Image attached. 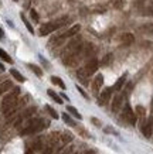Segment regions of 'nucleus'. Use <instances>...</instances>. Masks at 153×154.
I'll use <instances>...</instances> for the list:
<instances>
[{"instance_id": "1", "label": "nucleus", "mask_w": 153, "mask_h": 154, "mask_svg": "<svg viewBox=\"0 0 153 154\" xmlns=\"http://www.w3.org/2000/svg\"><path fill=\"white\" fill-rule=\"evenodd\" d=\"M20 89H14L13 92L5 95L3 99H2V112L5 113L6 116H13L14 113L19 110V107L21 106V102H17V98H19Z\"/></svg>"}, {"instance_id": "2", "label": "nucleus", "mask_w": 153, "mask_h": 154, "mask_svg": "<svg viewBox=\"0 0 153 154\" xmlns=\"http://www.w3.org/2000/svg\"><path fill=\"white\" fill-rule=\"evenodd\" d=\"M46 126H47V123L43 120V119H37V117H34V119H30V120H28L27 126L21 130V134H34V133L43 130Z\"/></svg>"}, {"instance_id": "3", "label": "nucleus", "mask_w": 153, "mask_h": 154, "mask_svg": "<svg viewBox=\"0 0 153 154\" xmlns=\"http://www.w3.org/2000/svg\"><path fill=\"white\" fill-rule=\"evenodd\" d=\"M67 21H68V17H61V19L56 20V21H50V23L41 24V27H40V35H48V34H51L53 31H56L57 28L62 27Z\"/></svg>"}, {"instance_id": "4", "label": "nucleus", "mask_w": 153, "mask_h": 154, "mask_svg": "<svg viewBox=\"0 0 153 154\" xmlns=\"http://www.w3.org/2000/svg\"><path fill=\"white\" fill-rule=\"evenodd\" d=\"M122 116H123V119H125L128 123H130V125H135V123H136V113L132 110V107H130L129 105H125L123 112H122Z\"/></svg>"}, {"instance_id": "5", "label": "nucleus", "mask_w": 153, "mask_h": 154, "mask_svg": "<svg viewBox=\"0 0 153 154\" xmlns=\"http://www.w3.org/2000/svg\"><path fill=\"white\" fill-rule=\"evenodd\" d=\"M97 69H98V60H95V58H91V60L87 61L85 68H84V72L87 74V76L95 74V72H97Z\"/></svg>"}, {"instance_id": "6", "label": "nucleus", "mask_w": 153, "mask_h": 154, "mask_svg": "<svg viewBox=\"0 0 153 154\" xmlns=\"http://www.w3.org/2000/svg\"><path fill=\"white\" fill-rule=\"evenodd\" d=\"M140 130L143 133L145 137H152V131H153V117H150L148 122H145L142 123V127H140Z\"/></svg>"}, {"instance_id": "7", "label": "nucleus", "mask_w": 153, "mask_h": 154, "mask_svg": "<svg viewBox=\"0 0 153 154\" xmlns=\"http://www.w3.org/2000/svg\"><path fill=\"white\" fill-rule=\"evenodd\" d=\"M112 91H113L112 88H107V89H104V91H102L101 95H99V105H105V103L109 100Z\"/></svg>"}, {"instance_id": "8", "label": "nucleus", "mask_w": 153, "mask_h": 154, "mask_svg": "<svg viewBox=\"0 0 153 154\" xmlns=\"http://www.w3.org/2000/svg\"><path fill=\"white\" fill-rule=\"evenodd\" d=\"M133 41H135V37L132 33H123L121 35V42L123 45H130Z\"/></svg>"}, {"instance_id": "9", "label": "nucleus", "mask_w": 153, "mask_h": 154, "mask_svg": "<svg viewBox=\"0 0 153 154\" xmlns=\"http://www.w3.org/2000/svg\"><path fill=\"white\" fill-rule=\"evenodd\" d=\"M79 30H81V26H79V24H75V26H72V27L68 30V31H65V33L62 34V37H64V38L74 37V35H77V34H78Z\"/></svg>"}, {"instance_id": "10", "label": "nucleus", "mask_w": 153, "mask_h": 154, "mask_svg": "<svg viewBox=\"0 0 153 154\" xmlns=\"http://www.w3.org/2000/svg\"><path fill=\"white\" fill-rule=\"evenodd\" d=\"M122 100H123L122 95H116L115 98H113V100H112V112H118L119 110V107L122 105Z\"/></svg>"}, {"instance_id": "11", "label": "nucleus", "mask_w": 153, "mask_h": 154, "mask_svg": "<svg viewBox=\"0 0 153 154\" xmlns=\"http://www.w3.org/2000/svg\"><path fill=\"white\" fill-rule=\"evenodd\" d=\"M102 84H104V76H102L101 74H98L97 76H95V79H94V85H92V88H94V91L97 92L98 89L102 86Z\"/></svg>"}, {"instance_id": "12", "label": "nucleus", "mask_w": 153, "mask_h": 154, "mask_svg": "<svg viewBox=\"0 0 153 154\" xmlns=\"http://www.w3.org/2000/svg\"><path fill=\"white\" fill-rule=\"evenodd\" d=\"M11 88H13V84H11L10 81H5L3 84L0 85V95L7 94V91H10Z\"/></svg>"}, {"instance_id": "13", "label": "nucleus", "mask_w": 153, "mask_h": 154, "mask_svg": "<svg viewBox=\"0 0 153 154\" xmlns=\"http://www.w3.org/2000/svg\"><path fill=\"white\" fill-rule=\"evenodd\" d=\"M0 58H2L3 61H6L7 64H11V62H13L11 57H10L9 54H7V52L5 51V50H2V48H0Z\"/></svg>"}, {"instance_id": "14", "label": "nucleus", "mask_w": 153, "mask_h": 154, "mask_svg": "<svg viewBox=\"0 0 153 154\" xmlns=\"http://www.w3.org/2000/svg\"><path fill=\"white\" fill-rule=\"evenodd\" d=\"M47 94H48V96H50V98L53 99V100H56L57 103H62V99H61L60 96H58V95H57L56 92H54V91L48 89V91H47Z\"/></svg>"}, {"instance_id": "15", "label": "nucleus", "mask_w": 153, "mask_h": 154, "mask_svg": "<svg viewBox=\"0 0 153 154\" xmlns=\"http://www.w3.org/2000/svg\"><path fill=\"white\" fill-rule=\"evenodd\" d=\"M139 31H142V33H148V34L153 33V24H152V23L143 24V26H142V27L139 28Z\"/></svg>"}, {"instance_id": "16", "label": "nucleus", "mask_w": 153, "mask_h": 154, "mask_svg": "<svg viewBox=\"0 0 153 154\" xmlns=\"http://www.w3.org/2000/svg\"><path fill=\"white\" fill-rule=\"evenodd\" d=\"M10 74L13 75V76H14V78H16L17 81H19V82H24V81H26V79H24L23 75L20 74V72H19L17 69H14V68H13V69H10Z\"/></svg>"}, {"instance_id": "17", "label": "nucleus", "mask_w": 153, "mask_h": 154, "mask_svg": "<svg viewBox=\"0 0 153 154\" xmlns=\"http://www.w3.org/2000/svg\"><path fill=\"white\" fill-rule=\"evenodd\" d=\"M123 84H125V76H122V78H119V79L116 81V84L113 85V91H119V89L123 86Z\"/></svg>"}, {"instance_id": "18", "label": "nucleus", "mask_w": 153, "mask_h": 154, "mask_svg": "<svg viewBox=\"0 0 153 154\" xmlns=\"http://www.w3.org/2000/svg\"><path fill=\"white\" fill-rule=\"evenodd\" d=\"M27 66H28V68H30V69L33 71V72H34V74L37 75V76H41V75H43V71L40 69V68H38L37 65H34V64H28Z\"/></svg>"}, {"instance_id": "19", "label": "nucleus", "mask_w": 153, "mask_h": 154, "mask_svg": "<svg viewBox=\"0 0 153 154\" xmlns=\"http://www.w3.org/2000/svg\"><path fill=\"white\" fill-rule=\"evenodd\" d=\"M51 82H53V84H56V85H58L60 88L65 89L64 82H62V81H61V78H58V76H51Z\"/></svg>"}, {"instance_id": "20", "label": "nucleus", "mask_w": 153, "mask_h": 154, "mask_svg": "<svg viewBox=\"0 0 153 154\" xmlns=\"http://www.w3.org/2000/svg\"><path fill=\"white\" fill-rule=\"evenodd\" d=\"M62 120H64L67 125H70V126H75V122L72 120V119H71L67 113H62Z\"/></svg>"}, {"instance_id": "21", "label": "nucleus", "mask_w": 153, "mask_h": 154, "mask_svg": "<svg viewBox=\"0 0 153 154\" xmlns=\"http://www.w3.org/2000/svg\"><path fill=\"white\" fill-rule=\"evenodd\" d=\"M67 109H68V112H70V113H72V115H74V116L77 117V119H82V116L79 115V113H78V110H77L75 107H72V106H67Z\"/></svg>"}, {"instance_id": "22", "label": "nucleus", "mask_w": 153, "mask_h": 154, "mask_svg": "<svg viewBox=\"0 0 153 154\" xmlns=\"http://www.w3.org/2000/svg\"><path fill=\"white\" fill-rule=\"evenodd\" d=\"M94 51H95V48H94V45H92V44H88V45L85 47V55H87V57L92 55V54H94Z\"/></svg>"}, {"instance_id": "23", "label": "nucleus", "mask_w": 153, "mask_h": 154, "mask_svg": "<svg viewBox=\"0 0 153 154\" xmlns=\"http://www.w3.org/2000/svg\"><path fill=\"white\" fill-rule=\"evenodd\" d=\"M21 20H23V21H24V24H26V27H27V30H28V31H30V33H31V34H34V28H33V27H31V24H30V23H28V21H27V19L24 17V14H21Z\"/></svg>"}, {"instance_id": "24", "label": "nucleus", "mask_w": 153, "mask_h": 154, "mask_svg": "<svg viewBox=\"0 0 153 154\" xmlns=\"http://www.w3.org/2000/svg\"><path fill=\"white\" fill-rule=\"evenodd\" d=\"M46 109H47V112H48L51 116H53V119H58V115H57V112L51 106H46Z\"/></svg>"}, {"instance_id": "25", "label": "nucleus", "mask_w": 153, "mask_h": 154, "mask_svg": "<svg viewBox=\"0 0 153 154\" xmlns=\"http://www.w3.org/2000/svg\"><path fill=\"white\" fill-rule=\"evenodd\" d=\"M136 113H138L140 117H143L146 110H145V107H142V106H136Z\"/></svg>"}, {"instance_id": "26", "label": "nucleus", "mask_w": 153, "mask_h": 154, "mask_svg": "<svg viewBox=\"0 0 153 154\" xmlns=\"http://www.w3.org/2000/svg\"><path fill=\"white\" fill-rule=\"evenodd\" d=\"M105 65H108V64H111L112 62V54H108V55L104 57V61H102Z\"/></svg>"}, {"instance_id": "27", "label": "nucleus", "mask_w": 153, "mask_h": 154, "mask_svg": "<svg viewBox=\"0 0 153 154\" xmlns=\"http://www.w3.org/2000/svg\"><path fill=\"white\" fill-rule=\"evenodd\" d=\"M123 5H125V0H115V9H122L123 7Z\"/></svg>"}, {"instance_id": "28", "label": "nucleus", "mask_w": 153, "mask_h": 154, "mask_svg": "<svg viewBox=\"0 0 153 154\" xmlns=\"http://www.w3.org/2000/svg\"><path fill=\"white\" fill-rule=\"evenodd\" d=\"M61 141H62V143H68V141H71V137H70V134H62L61 136V139H60Z\"/></svg>"}, {"instance_id": "29", "label": "nucleus", "mask_w": 153, "mask_h": 154, "mask_svg": "<svg viewBox=\"0 0 153 154\" xmlns=\"http://www.w3.org/2000/svg\"><path fill=\"white\" fill-rule=\"evenodd\" d=\"M30 14H31V17H33V20H34V21H38V14L36 13V10H31V11H30Z\"/></svg>"}, {"instance_id": "30", "label": "nucleus", "mask_w": 153, "mask_h": 154, "mask_svg": "<svg viewBox=\"0 0 153 154\" xmlns=\"http://www.w3.org/2000/svg\"><path fill=\"white\" fill-rule=\"evenodd\" d=\"M3 35H5V33H3V30H2V28H0V40H2V38H3Z\"/></svg>"}, {"instance_id": "31", "label": "nucleus", "mask_w": 153, "mask_h": 154, "mask_svg": "<svg viewBox=\"0 0 153 154\" xmlns=\"http://www.w3.org/2000/svg\"><path fill=\"white\" fill-rule=\"evenodd\" d=\"M0 69H5V68H3V65H2V64H0Z\"/></svg>"}, {"instance_id": "32", "label": "nucleus", "mask_w": 153, "mask_h": 154, "mask_svg": "<svg viewBox=\"0 0 153 154\" xmlns=\"http://www.w3.org/2000/svg\"><path fill=\"white\" fill-rule=\"evenodd\" d=\"M14 2H17V0H14Z\"/></svg>"}, {"instance_id": "33", "label": "nucleus", "mask_w": 153, "mask_h": 154, "mask_svg": "<svg viewBox=\"0 0 153 154\" xmlns=\"http://www.w3.org/2000/svg\"><path fill=\"white\" fill-rule=\"evenodd\" d=\"M113 2H115V0H113Z\"/></svg>"}]
</instances>
